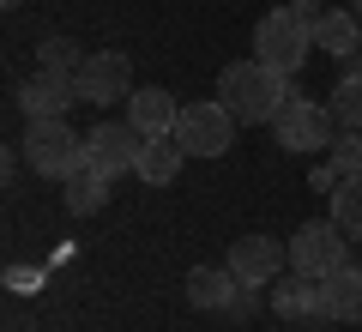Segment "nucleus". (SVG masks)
I'll list each match as a JSON object with an SVG mask.
<instances>
[{
	"mask_svg": "<svg viewBox=\"0 0 362 332\" xmlns=\"http://www.w3.org/2000/svg\"><path fill=\"white\" fill-rule=\"evenodd\" d=\"M73 85H78V103H97V109L127 103L133 97V61L121 49H90L85 67L73 73Z\"/></svg>",
	"mask_w": 362,
	"mask_h": 332,
	"instance_id": "423d86ee",
	"label": "nucleus"
},
{
	"mask_svg": "<svg viewBox=\"0 0 362 332\" xmlns=\"http://www.w3.org/2000/svg\"><path fill=\"white\" fill-rule=\"evenodd\" d=\"M181 145H175V133L169 139H139V164H133V176L145 181V188H169V181L181 176Z\"/></svg>",
	"mask_w": 362,
	"mask_h": 332,
	"instance_id": "ddd939ff",
	"label": "nucleus"
},
{
	"mask_svg": "<svg viewBox=\"0 0 362 332\" xmlns=\"http://www.w3.org/2000/svg\"><path fill=\"white\" fill-rule=\"evenodd\" d=\"M350 13H356V18H362V0H350Z\"/></svg>",
	"mask_w": 362,
	"mask_h": 332,
	"instance_id": "bb28decb",
	"label": "nucleus"
},
{
	"mask_svg": "<svg viewBox=\"0 0 362 332\" xmlns=\"http://www.w3.org/2000/svg\"><path fill=\"white\" fill-rule=\"evenodd\" d=\"M344 73H362V49H356V55H350V61H344Z\"/></svg>",
	"mask_w": 362,
	"mask_h": 332,
	"instance_id": "a878e982",
	"label": "nucleus"
},
{
	"mask_svg": "<svg viewBox=\"0 0 362 332\" xmlns=\"http://www.w3.org/2000/svg\"><path fill=\"white\" fill-rule=\"evenodd\" d=\"M61 200H66V212H73V217L103 212V205H109V176H103V169H90V164H78L73 176H66V193H61Z\"/></svg>",
	"mask_w": 362,
	"mask_h": 332,
	"instance_id": "2eb2a0df",
	"label": "nucleus"
},
{
	"mask_svg": "<svg viewBox=\"0 0 362 332\" xmlns=\"http://www.w3.org/2000/svg\"><path fill=\"white\" fill-rule=\"evenodd\" d=\"M332 224L350 236V242H362V176H344L332 188Z\"/></svg>",
	"mask_w": 362,
	"mask_h": 332,
	"instance_id": "a211bd4d",
	"label": "nucleus"
},
{
	"mask_svg": "<svg viewBox=\"0 0 362 332\" xmlns=\"http://www.w3.org/2000/svg\"><path fill=\"white\" fill-rule=\"evenodd\" d=\"M218 103H230V115L242 127H259V121H278V109L290 103V73L266 67L259 55L247 61H230L218 73Z\"/></svg>",
	"mask_w": 362,
	"mask_h": 332,
	"instance_id": "f257e3e1",
	"label": "nucleus"
},
{
	"mask_svg": "<svg viewBox=\"0 0 362 332\" xmlns=\"http://www.w3.org/2000/svg\"><path fill=\"white\" fill-rule=\"evenodd\" d=\"M78 67H85V49H78L73 37H49L37 49V73H61V79H73Z\"/></svg>",
	"mask_w": 362,
	"mask_h": 332,
	"instance_id": "aec40b11",
	"label": "nucleus"
},
{
	"mask_svg": "<svg viewBox=\"0 0 362 332\" xmlns=\"http://www.w3.org/2000/svg\"><path fill=\"white\" fill-rule=\"evenodd\" d=\"M326 284V320H344V326H356L362 320V266H338Z\"/></svg>",
	"mask_w": 362,
	"mask_h": 332,
	"instance_id": "4468645a",
	"label": "nucleus"
},
{
	"mask_svg": "<svg viewBox=\"0 0 362 332\" xmlns=\"http://www.w3.org/2000/svg\"><path fill=\"white\" fill-rule=\"evenodd\" d=\"M181 296H187L194 308H223L235 296V272L230 266H194L187 284H181Z\"/></svg>",
	"mask_w": 362,
	"mask_h": 332,
	"instance_id": "f3484780",
	"label": "nucleus"
},
{
	"mask_svg": "<svg viewBox=\"0 0 362 332\" xmlns=\"http://www.w3.org/2000/svg\"><path fill=\"white\" fill-rule=\"evenodd\" d=\"M272 133H278V145H284V151H326V145H332V133H338V121H332V109H326V103L290 97L284 109H278V121H272Z\"/></svg>",
	"mask_w": 362,
	"mask_h": 332,
	"instance_id": "0eeeda50",
	"label": "nucleus"
},
{
	"mask_svg": "<svg viewBox=\"0 0 362 332\" xmlns=\"http://www.w3.org/2000/svg\"><path fill=\"white\" fill-rule=\"evenodd\" d=\"M314 49H326L332 61H350V55L362 49V18L356 13H326L320 25H314Z\"/></svg>",
	"mask_w": 362,
	"mask_h": 332,
	"instance_id": "dca6fc26",
	"label": "nucleus"
},
{
	"mask_svg": "<svg viewBox=\"0 0 362 332\" xmlns=\"http://www.w3.org/2000/svg\"><path fill=\"white\" fill-rule=\"evenodd\" d=\"M272 308H278V320H326V284L308 272H278Z\"/></svg>",
	"mask_w": 362,
	"mask_h": 332,
	"instance_id": "9b49d317",
	"label": "nucleus"
},
{
	"mask_svg": "<svg viewBox=\"0 0 362 332\" xmlns=\"http://www.w3.org/2000/svg\"><path fill=\"white\" fill-rule=\"evenodd\" d=\"M338 266H350V236L338 230L332 217H308V224L290 236V272H308V278H332Z\"/></svg>",
	"mask_w": 362,
	"mask_h": 332,
	"instance_id": "20e7f679",
	"label": "nucleus"
},
{
	"mask_svg": "<svg viewBox=\"0 0 362 332\" xmlns=\"http://www.w3.org/2000/svg\"><path fill=\"white\" fill-rule=\"evenodd\" d=\"M338 181H344V176H338L332 164H320V169H314V176H308V188H314V193H332Z\"/></svg>",
	"mask_w": 362,
	"mask_h": 332,
	"instance_id": "5701e85b",
	"label": "nucleus"
},
{
	"mask_svg": "<svg viewBox=\"0 0 362 332\" xmlns=\"http://www.w3.org/2000/svg\"><path fill=\"white\" fill-rule=\"evenodd\" d=\"M127 121L139 127V139H169L175 121H181V109H175V97H169L163 85H139L127 97Z\"/></svg>",
	"mask_w": 362,
	"mask_h": 332,
	"instance_id": "f8f14e48",
	"label": "nucleus"
},
{
	"mask_svg": "<svg viewBox=\"0 0 362 332\" xmlns=\"http://www.w3.org/2000/svg\"><path fill=\"white\" fill-rule=\"evenodd\" d=\"M25 164L49 181H66L78 164H85V139H78L66 121H30L25 133Z\"/></svg>",
	"mask_w": 362,
	"mask_h": 332,
	"instance_id": "39448f33",
	"label": "nucleus"
},
{
	"mask_svg": "<svg viewBox=\"0 0 362 332\" xmlns=\"http://www.w3.org/2000/svg\"><path fill=\"white\" fill-rule=\"evenodd\" d=\"M326 109H332L338 127H356L362 133V73H344L332 85V97H326Z\"/></svg>",
	"mask_w": 362,
	"mask_h": 332,
	"instance_id": "6ab92c4d",
	"label": "nucleus"
},
{
	"mask_svg": "<svg viewBox=\"0 0 362 332\" xmlns=\"http://www.w3.org/2000/svg\"><path fill=\"white\" fill-rule=\"evenodd\" d=\"M326 164H332L338 176H362V133H356V127H338V133H332V151H326Z\"/></svg>",
	"mask_w": 362,
	"mask_h": 332,
	"instance_id": "412c9836",
	"label": "nucleus"
},
{
	"mask_svg": "<svg viewBox=\"0 0 362 332\" xmlns=\"http://www.w3.org/2000/svg\"><path fill=\"white\" fill-rule=\"evenodd\" d=\"M223 308H230V314H254V284H235V296Z\"/></svg>",
	"mask_w": 362,
	"mask_h": 332,
	"instance_id": "b1692460",
	"label": "nucleus"
},
{
	"mask_svg": "<svg viewBox=\"0 0 362 332\" xmlns=\"http://www.w3.org/2000/svg\"><path fill=\"white\" fill-rule=\"evenodd\" d=\"M308 49H314V25H302L296 6H272L254 25V55L266 67H278V73H296L308 61Z\"/></svg>",
	"mask_w": 362,
	"mask_h": 332,
	"instance_id": "f03ea898",
	"label": "nucleus"
},
{
	"mask_svg": "<svg viewBox=\"0 0 362 332\" xmlns=\"http://www.w3.org/2000/svg\"><path fill=\"white\" fill-rule=\"evenodd\" d=\"M235 127H242V121L230 115V103L206 97V103H187V109H181L175 145H181L187 157H223V151L235 145Z\"/></svg>",
	"mask_w": 362,
	"mask_h": 332,
	"instance_id": "7ed1b4c3",
	"label": "nucleus"
},
{
	"mask_svg": "<svg viewBox=\"0 0 362 332\" xmlns=\"http://www.w3.org/2000/svg\"><path fill=\"white\" fill-rule=\"evenodd\" d=\"M6 284H13L18 296H30V290H42V272H30V266H6Z\"/></svg>",
	"mask_w": 362,
	"mask_h": 332,
	"instance_id": "4be33fe9",
	"label": "nucleus"
},
{
	"mask_svg": "<svg viewBox=\"0 0 362 332\" xmlns=\"http://www.w3.org/2000/svg\"><path fill=\"white\" fill-rule=\"evenodd\" d=\"M290 6H296V18H302V25H320V18H326V6H320V0H290Z\"/></svg>",
	"mask_w": 362,
	"mask_h": 332,
	"instance_id": "393cba45",
	"label": "nucleus"
},
{
	"mask_svg": "<svg viewBox=\"0 0 362 332\" xmlns=\"http://www.w3.org/2000/svg\"><path fill=\"white\" fill-rule=\"evenodd\" d=\"M290 266V242H272V236H242L230 242V272L235 284H278V272Z\"/></svg>",
	"mask_w": 362,
	"mask_h": 332,
	"instance_id": "1a4fd4ad",
	"label": "nucleus"
},
{
	"mask_svg": "<svg viewBox=\"0 0 362 332\" xmlns=\"http://www.w3.org/2000/svg\"><path fill=\"white\" fill-rule=\"evenodd\" d=\"M78 103V85L61 73H30L25 85H18V109H25L30 121H66V109Z\"/></svg>",
	"mask_w": 362,
	"mask_h": 332,
	"instance_id": "9d476101",
	"label": "nucleus"
},
{
	"mask_svg": "<svg viewBox=\"0 0 362 332\" xmlns=\"http://www.w3.org/2000/svg\"><path fill=\"white\" fill-rule=\"evenodd\" d=\"M85 164L103 169L109 181L133 176V164H139V127H133V121H97V127L85 133Z\"/></svg>",
	"mask_w": 362,
	"mask_h": 332,
	"instance_id": "6e6552de",
	"label": "nucleus"
}]
</instances>
